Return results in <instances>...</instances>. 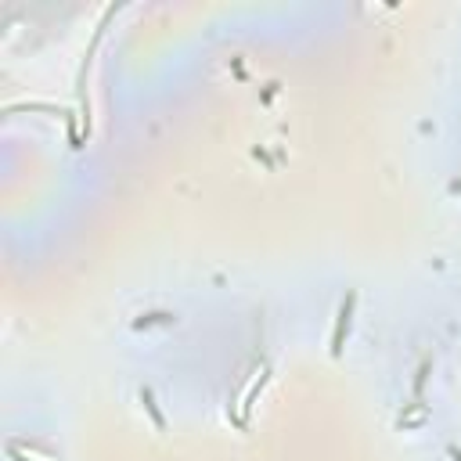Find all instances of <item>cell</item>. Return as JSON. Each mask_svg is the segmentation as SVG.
Segmentation results:
<instances>
[{
  "label": "cell",
  "instance_id": "obj_2",
  "mask_svg": "<svg viewBox=\"0 0 461 461\" xmlns=\"http://www.w3.org/2000/svg\"><path fill=\"white\" fill-rule=\"evenodd\" d=\"M425 418H429V411L418 403V408H415L411 415H400V422H396V425H400V429H415V425H422Z\"/></svg>",
  "mask_w": 461,
  "mask_h": 461
},
{
  "label": "cell",
  "instance_id": "obj_1",
  "mask_svg": "<svg viewBox=\"0 0 461 461\" xmlns=\"http://www.w3.org/2000/svg\"><path fill=\"white\" fill-rule=\"evenodd\" d=\"M354 303H357V296L350 292L346 296V303L339 307V321H335V335H332V354H342V335L350 332V317H354Z\"/></svg>",
  "mask_w": 461,
  "mask_h": 461
},
{
  "label": "cell",
  "instance_id": "obj_6",
  "mask_svg": "<svg viewBox=\"0 0 461 461\" xmlns=\"http://www.w3.org/2000/svg\"><path fill=\"white\" fill-rule=\"evenodd\" d=\"M8 454H11V457H15V461H36V457H22V454H18V450H8Z\"/></svg>",
  "mask_w": 461,
  "mask_h": 461
},
{
  "label": "cell",
  "instance_id": "obj_5",
  "mask_svg": "<svg viewBox=\"0 0 461 461\" xmlns=\"http://www.w3.org/2000/svg\"><path fill=\"white\" fill-rule=\"evenodd\" d=\"M144 324H169V314H148L137 321V328H144Z\"/></svg>",
  "mask_w": 461,
  "mask_h": 461
},
{
  "label": "cell",
  "instance_id": "obj_7",
  "mask_svg": "<svg viewBox=\"0 0 461 461\" xmlns=\"http://www.w3.org/2000/svg\"><path fill=\"white\" fill-rule=\"evenodd\" d=\"M447 454H450L454 461H461V450H457V447H447Z\"/></svg>",
  "mask_w": 461,
  "mask_h": 461
},
{
  "label": "cell",
  "instance_id": "obj_4",
  "mask_svg": "<svg viewBox=\"0 0 461 461\" xmlns=\"http://www.w3.org/2000/svg\"><path fill=\"white\" fill-rule=\"evenodd\" d=\"M141 403H144V408L152 411V418H155V425L162 429V415H159V408H155V400H152V389H141Z\"/></svg>",
  "mask_w": 461,
  "mask_h": 461
},
{
  "label": "cell",
  "instance_id": "obj_3",
  "mask_svg": "<svg viewBox=\"0 0 461 461\" xmlns=\"http://www.w3.org/2000/svg\"><path fill=\"white\" fill-rule=\"evenodd\" d=\"M263 382H267V375H260V378H256V382L249 386V393H245V403H242V408H245V418L253 415V400L260 396V389H263Z\"/></svg>",
  "mask_w": 461,
  "mask_h": 461
}]
</instances>
